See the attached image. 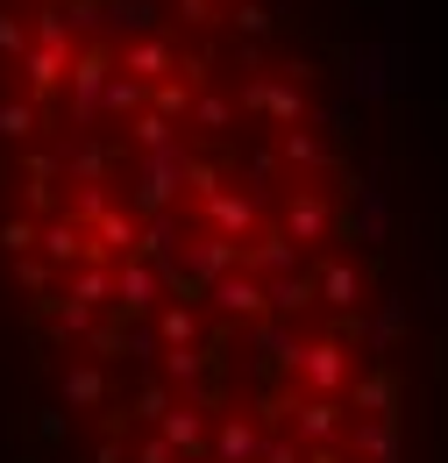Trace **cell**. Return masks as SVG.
<instances>
[{
	"label": "cell",
	"mask_w": 448,
	"mask_h": 463,
	"mask_svg": "<svg viewBox=\"0 0 448 463\" xmlns=\"http://www.w3.org/2000/svg\"><path fill=\"white\" fill-rule=\"evenodd\" d=\"M221 7H242V0H221Z\"/></svg>",
	"instance_id": "cell-1"
}]
</instances>
